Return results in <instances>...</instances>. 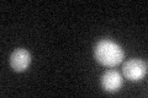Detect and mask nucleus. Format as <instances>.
<instances>
[{"label": "nucleus", "instance_id": "f257e3e1", "mask_svg": "<svg viewBox=\"0 0 148 98\" xmlns=\"http://www.w3.org/2000/svg\"><path fill=\"white\" fill-rule=\"evenodd\" d=\"M94 55L95 59L104 66H115L122 62L125 53L119 44L108 39H103L95 45Z\"/></svg>", "mask_w": 148, "mask_h": 98}, {"label": "nucleus", "instance_id": "f03ea898", "mask_svg": "<svg viewBox=\"0 0 148 98\" xmlns=\"http://www.w3.org/2000/svg\"><path fill=\"white\" fill-rule=\"evenodd\" d=\"M123 75L131 81H138L147 74V64L141 59H130L123 64Z\"/></svg>", "mask_w": 148, "mask_h": 98}, {"label": "nucleus", "instance_id": "7ed1b4c3", "mask_svg": "<svg viewBox=\"0 0 148 98\" xmlns=\"http://www.w3.org/2000/svg\"><path fill=\"white\" fill-rule=\"evenodd\" d=\"M101 85L106 92L114 93L119 91V88L122 85V77L121 75L115 71V70H110L106 71L103 76H101Z\"/></svg>", "mask_w": 148, "mask_h": 98}, {"label": "nucleus", "instance_id": "20e7f679", "mask_svg": "<svg viewBox=\"0 0 148 98\" xmlns=\"http://www.w3.org/2000/svg\"><path fill=\"white\" fill-rule=\"evenodd\" d=\"M31 63V55L26 49H16L10 57L11 68L15 71H25Z\"/></svg>", "mask_w": 148, "mask_h": 98}]
</instances>
